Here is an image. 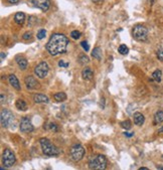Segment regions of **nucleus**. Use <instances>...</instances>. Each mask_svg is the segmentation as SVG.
I'll list each match as a JSON object with an SVG mask.
<instances>
[{
	"label": "nucleus",
	"mask_w": 163,
	"mask_h": 170,
	"mask_svg": "<svg viewBox=\"0 0 163 170\" xmlns=\"http://www.w3.org/2000/svg\"><path fill=\"white\" fill-rule=\"evenodd\" d=\"M67 44H69V39L67 36L60 34V33H54L47 41L46 51L51 55L62 54L67 51Z\"/></svg>",
	"instance_id": "obj_1"
},
{
	"label": "nucleus",
	"mask_w": 163,
	"mask_h": 170,
	"mask_svg": "<svg viewBox=\"0 0 163 170\" xmlns=\"http://www.w3.org/2000/svg\"><path fill=\"white\" fill-rule=\"evenodd\" d=\"M40 146H41L42 152L46 156H58L60 153V149L51 143L46 138H41L40 139Z\"/></svg>",
	"instance_id": "obj_2"
},
{
	"label": "nucleus",
	"mask_w": 163,
	"mask_h": 170,
	"mask_svg": "<svg viewBox=\"0 0 163 170\" xmlns=\"http://www.w3.org/2000/svg\"><path fill=\"white\" fill-rule=\"evenodd\" d=\"M107 167V159L103 155H94L89 159V168L93 170H104Z\"/></svg>",
	"instance_id": "obj_3"
},
{
	"label": "nucleus",
	"mask_w": 163,
	"mask_h": 170,
	"mask_svg": "<svg viewBox=\"0 0 163 170\" xmlns=\"http://www.w3.org/2000/svg\"><path fill=\"white\" fill-rule=\"evenodd\" d=\"M132 34L137 41H146L148 38V29L142 24H137L133 28Z\"/></svg>",
	"instance_id": "obj_4"
},
{
	"label": "nucleus",
	"mask_w": 163,
	"mask_h": 170,
	"mask_svg": "<svg viewBox=\"0 0 163 170\" xmlns=\"http://www.w3.org/2000/svg\"><path fill=\"white\" fill-rule=\"evenodd\" d=\"M70 154H71L72 159L74 161L78 162L83 159L84 155H85V149H84V147L81 144H74L72 146Z\"/></svg>",
	"instance_id": "obj_5"
},
{
	"label": "nucleus",
	"mask_w": 163,
	"mask_h": 170,
	"mask_svg": "<svg viewBox=\"0 0 163 170\" xmlns=\"http://www.w3.org/2000/svg\"><path fill=\"white\" fill-rule=\"evenodd\" d=\"M14 121V116L9 110L3 109L1 111V115H0V122H1V126L3 128H7L13 123Z\"/></svg>",
	"instance_id": "obj_6"
},
{
	"label": "nucleus",
	"mask_w": 163,
	"mask_h": 170,
	"mask_svg": "<svg viewBox=\"0 0 163 170\" xmlns=\"http://www.w3.org/2000/svg\"><path fill=\"white\" fill-rule=\"evenodd\" d=\"M16 158L10 149H5L2 154V163L5 167H11L15 164Z\"/></svg>",
	"instance_id": "obj_7"
},
{
	"label": "nucleus",
	"mask_w": 163,
	"mask_h": 170,
	"mask_svg": "<svg viewBox=\"0 0 163 170\" xmlns=\"http://www.w3.org/2000/svg\"><path fill=\"white\" fill-rule=\"evenodd\" d=\"M49 71V67L47 65L46 62H41L39 63L34 69V74H36V77H38L39 79H44L47 76Z\"/></svg>",
	"instance_id": "obj_8"
},
{
	"label": "nucleus",
	"mask_w": 163,
	"mask_h": 170,
	"mask_svg": "<svg viewBox=\"0 0 163 170\" xmlns=\"http://www.w3.org/2000/svg\"><path fill=\"white\" fill-rule=\"evenodd\" d=\"M19 128H20V131H21L22 133H30L33 131L32 123H31V121L27 117H24L21 119Z\"/></svg>",
	"instance_id": "obj_9"
},
{
	"label": "nucleus",
	"mask_w": 163,
	"mask_h": 170,
	"mask_svg": "<svg viewBox=\"0 0 163 170\" xmlns=\"http://www.w3.org/2000/svg\"><path fill=\"white\" fill-rule=\"evenodd\" d=\"M24 84H25L27 90H36L39 88V83L37 80L32 76H27L24 79Z\"/></svg>",
	"instance_id": "obj_10"
},
{
	"label": "nucleus",
	"mask_w": 163,
	"mask_h": 170,
	"mask_svg": "<svg viewBox=\"0 0 163 170\" xmlns=\"http://www.w3.org/2000/svg\"><path fill=\"white\" fill-rule=\"evenodd\" d=\"M29 1H30L35 7L41 9V10L44 11V12L48 10L49 5H51L48 0H29Z\"/></svg>",
	"instance_id": "obj_11"
},
{
	"label": "nucleus",
	"mask_w": 163,
	"mask_h": 170,
	"mask_svg": "<svg viewBox=\"0 0 163 170\" xmlns=\"http://www.w3.org/2000/svg\"><path fill=\"white\" fill-rule=\"evenodd\" d=\"M82 77H83L84 80L86 81H91L94 77V72L91 67H85L82 72Z\"/></svg>",
	"instance_id": "obj_12"
},
{
	"label": "nucleus",
	"mask_w": 163,
	"mask_h": 170,
	"mask_svg": "<svg viewBox=\"0 0 163 170\" xmlns=\"http://www.w3.org/2000/svg\"><path fill=\"white\" fill-rule=\"evenodd\" d=\"M134 123L136 124L137 126H142L144 124V121H145V117L142 113L140 112H136L134 113Z\"/></svg>",
	"instance_id": "obj_13"
},
{
	"label": "nucleus",
	"mask_w": 163,
	"mask_h": 170,
	"mask_svg": "<svg viewBox=\"0 0 163 170\" xmlns=\"http://www.w3.org/2000/svg\"><path fill=\"white\" fill-rule=\"evenodd\" d=\"M33 101L37 104H41V103H48L49 102V99L48 97H46L45 95H42V94H36L33 96Z\"/></svg>",
	"instance_id": "obj_14"
},
{
	"label": "nucleus",
	"mask_w": 163,
	"mask_h": 170,
	"mask_svg": "<svg viewBox=\"0 0 163 170\" xmlns=\"http://www.w3.org/2000/svg\"><path fill=\"white\" fill-rule=\"evenodd\" d=\"M15 60H16V63H17V65H18V67H20L21 70H26V67H27V60L24 56H22V55H17L16 58H15Z\"/></svg>",
	"instance_id": "obj_15"
},
{
	"label": "nucleus",
	"mask_w": 163,
	"mask_h": 170,
	"mask_svg": "<svg viewBox=\"0 0 163 170\" xmlns=\"http://www.w3.org/2000/svg\"><path fill=\"white\" fill-rule=\"evenodd\" d=\"M9 80V84H10L11 86H12L13 88H14L15 90H20V85H19V81H18L17 78L14 76V74H10L8 78Z\"/></svg>",
	"instance_id": "obj_16"
},
{
	"label": "nucleus",
	"mask_w": 163,
	"mask_h": 170,
	"mask_svg": "<svg viewBox=\"0 0 163 170\" xmlns=\"http://www.w3.org/2000/svg\"><path fill=\"white\" fill-rule=\"evenodd\" d=\"M15 107H16L19 111H26L27 110V105L25 103V101L21 99H18L15 103Z\"/></svg>",
	"instance_id": "obj_17"
},
{
	"label": "nucleus",
	"mask_w": 163,
	"mask_h": 170,
	"mask_svg": "<svg viewBox=\"0 0 163 170\" xmlns=\"http://www.w3.org/2000/svg\"><path fill=\"white\" fill-rule=\"evenodd\" d=\"M163 122V112L162 111H158L156 114L154 115V125H158L161 124Z\"/></svg>",
	"instance_id": "obj_18"
},
{
	"label": "nucleus",
	"mask_w": 163,
	"mask_h": 170,
	"mask_svg": "<svg viewBox=\"0 0 163 170\" xmlns=\"http://www.w3.org/2000/svg\"><path fill=\"white\" fill-rule=\"evenodd\" d=\"M14 20L17 24H23L24 20H25V15L23 12H17L14 16Z\"/></svg>",
	"instance_id": "obj_19"
},
{
	"label": "nucleus",
	"mask_w": 163,
	"mask_h": 170,
	"mask_svg": "<svg viewBox=\"0 0 163 170\" xmlns=\"http://www.w3.org/2000/svg\"><path fill=\"white\" fill-rule=\"evenodd\" d=\"M53 99L56 100V102H63L67 100V95L63 92H58L53 95Z\"/></svg>",
	"instance_id": "obj_20"
},
{
	"label": "nucleus",
	"mask_w": 163,
	"mask_h": 170,
	"mask_svg": "<svg viewBox=\"0 0 163 170\" xmlns=\"http://www.w3.org/2000/svg\"><path fill=\"white\" fill-rule=\"evenodd\" d=\"M92 56L94 58H96V60H102V49L100 48V47H95L94 51H93L92 53Z\"/></svg>",
	"instance_id": "obj_21"
},
{
	"label": "nucleus",
	"mask_w": 163,
	"mask_h": 170,
	"mask_svg": "<svg viewBox=\"0 0 163 170\" xmlns=\"http://www.w3.org/2000/svg\"><path fill=\"white\" fill-rule=\"evenodd\" d=\"M152 79L155 81H157V83H160V81H161V79H162V72L160 71V70H156L155 72H153Z\"/></svg>",
	"instance_id": "obj_22"
},
{
	"label": "nucleus",
	"mask_w": 163,
	"mask_h": 170,
	"mask_svg": "<svg viewBox=\"0 0 163 170\" xmlns=\"http://www.w3.org/2000/svg\"><path fill=\"white\" fill-rule=\"evenodd\" d=\"M90 62V58L88 55H86V54H81L80 56H79V63H81V65H86V63H88Z\"/></svg>",
	"instance_id": "obj_23"
},
{
	"label": "nucleus",
	"mask_w": 163,
	"mask_h": 170,
	"mask_svg": "<svg viewBox=\"0 0 163 170\" xmlns=\"http://www.w3.org/2000/svg\"><path fill=\"white\" fill-rule=\"evenodd\" d=\"M118 51H119L121 54H123V55H125V54L129 53V48L126 46L125 44H121L119 47H118Z\"/></svg>",
	"instance_id": "obj_24"
},
{
	"label": "nucleus",
	"mask_w": 163,
	"mask_h": 170,
	"mask_svg": "<svg viewBox=\"0 0 163 170\" xmlns=\"http://www.w3.org/2000/svg\"><path fill=\"white\" fill-rule=\"evenodd\" d=\"M121 127L125 129V130H129V129H131L132 126H131V122L129 120H126V121H123L121 123Z\"/></svg>",
	"instance_id": "obj_25"
},
{
	"label": "nucleus",
	"mask_w": 163,
	"mask_h": 170,
	"mask_svg": "<svg viewBox=\"0 0 163 170\" xmlns=\"http://www.w3.org/2000/svg\"><path fill=\"white\" fill-rule=\"evenodd\" d=\"M71 36L72 39H79V38L81 37V32L78 30H74L71 32Z\"/></svg>",
	"instance_id": "obj_26"
},
{
	"label": "nucleus",
	"mask_w": 163,
	"mask_h": 170,
	"mask_svg": "<svg viewBox=\"0 0 163 170\" xmlns=\"http://www.w3.org/2000/svg\"><path fill=\"white\" fill-rule=\"evenodd\" d=\"M44 129H47V130L53 131V132H56V131H58V127H56V124H53V123L48 124V125H47L46 127L44 126Z\"/></svg>",
	"instance_id": "obj_27"
},
{
	"label": "nucleus",
	"mask_w": 163,
	"mask_h": 170,
	"mask_svg": "<svg viewBox=\"0 0 163 170\" xmlns=\"http://www.w3.org/2000/svg\"><path fill=\"white\" fill-rule=\"evenodd\" d=\"M45 34H46V31H45L44 29H40L37 32V38L38 39H42V38H44Z\"/></svg>",
	"instance_id": "obj_28"
},
{
	"label": "nucleus",
	"mask_w": 163,
	"mask_h": 170,
	"mask_svg": "<svg viewBox=\"0 0 163 170\" xmlns=\"http://www.w3.org/2000/svg\"><path fill=\"white\" fill-rule=\"evenodd\" d=\"M31 36H32V33L30 32V31H27V32H25L23 34V36H22V38H23L24 40H28L31 38Z\"/></svg>",
	"instance_id": "obj_29"
},
{
	"label": "nucleus",
	"mask_w": 163,
	"mask_h": 170,
	"mask_svg": "<svg viewBox=\"0 0 163 170\" xmlns=\"http://www.w3.org/2000/svg\"><path fill=\"white\" fill-rule=\"evenodd\" d=\"M81 45L83 46V48L85 49L86 51H88L90 49V46H89V44H88V42L86 41V40H84V41H82L81 42Z\"/></svg>",
	"instance_id": "obj_30"
},
{
	"label": "nucleus",
	"mask_w": 163,
	"mask_h": 170,
	"mask_svg": "<svg viewBox=\"0 0 163 170\" xmlns=\"http://www.w3.org/2000/svg\"><path fill=\"white\" fill-rule=\"evenodd\" d=\"M157 58H158V60H159L163 62V48L159 49V51H157Z\"/></svg>",
	"instance_id": "obj_31"
},
{
	"label": "nucleus",
	"mask_w": 163,
	"mask_h": 170,
	"mask_svg": "<svg viewBox=\"0 0 163 170\" xmlns=\"http://www.w3.org/2000/svg\"><path fill=\"white\" fill-rule=\"evenodd\" d=\"M58 65L62 67H69V63H65L63 60H60V62H58Z\"/></svg>",
	"instance_id": "obj_32"
},
{
	"label": "nucleus",
	"mask_w": 163,
	"mask_h": 170,
	"mask_svg": "<svg viewBox=\"0 0 163 170\" xmlns=\"http://www.w3.org/2000/svg\"><path fill=\"white\" fill-rule=\"evenodd\" d=\"M7 1L10 4H16V3H18V1H19V0H7Z\"/></svg>",
	"instance_id": "obj_33"
},
{
	"label": "nucleus",
	"mask_w": 163,
	"mask_h": 170,
	"mask_svg": "<svg viewBox=\"0 0 163 170\" xmlns=\"http://www.w3.org/2000/svg\"><path fill=\"white\" fill-rule=\"evenodd\" d=\"M124 134H125V136H127V137H132V136H134V133H127V132H125Z\"/></svg>",
	"instance_id": "obj_34"
},
{
	"label": "nucleus",
	"mask_w": 163,
	"mask_h": 170,
	"mask_svg": "<svg viewBox=\"0 0 163 170\" xmlns=\"http://www.w3.org/2000/svg\"><path fill=\"white\" fill-rule=\"evenodd\" d=\"M1 53V60H4V58H5V56H6V54H4L3 51H1V53Z\"/></svg>",
	"instance_id": "obj_35"
},
{
	"label": "nucleus",
	"mask_w": 163,
	"mask_h": 170,
	"mask_svg": "<svg viewBox=\"0 0 163 170\" xmlns=\"http://www.w3.org/2000/svg\"><path fill=\"white\" fill-rule=\"evenodd\" d=\"M93 2H95V3H101V2H103L104 0H92Z\"/></svg>",
	"instance_id": "obj_36"
},
{
	"label": "nucleus",
	"mask_w": 163,
	"mask_h": 170,
	"mask_svg": "<svg viewBox=\"0 0 163 170\" xmlns=\"http://www.w3.org/2000/svg\"><path fill=\"white\" fill-rule=\"evenodd\" d=\"M4 100H5V99H4V95L1 94V104L4 103Z\"/></svg>",
	"instance_id": "obj_37"
},
{
	"label": "nucleus",
	"mask_w": 163,
	"mask_h": 170,
	"mask_svg": "<svg viewBox=\"0 0 163 170\" xmlns=\"http://www.w3.org/2000/svg\"><path fill=\"white\" fill-rule=\"evenodd\" d=\"M139 170H148L147 167H141V168H139Z\"/></svg>",
	"instance_id": "obj_38"
},
{
	"label": "nucleus",
	"mask_w": 163,
	"mask_h": 170,
	"mask_svg": "<svg viewBox=\"0 0 163 170\" xmlns=\"http://www.w3.org/2000/svg\"><path fill=\"white\" fill-rule=\"evenodd\" d=\"M158 132H159V133H163V126L159 129V131H158Z\"/></svg>",
	"instance_id": "obj_39"
},
{
	"label": "nucleus",
	"mask_w": 163,
	"mask_h": 170,
	"mask_svg": "<svg viewBox=\"0 0 163 170\" xmlns=\"http://www.w3.org/2000/svg\"><path fill=\"white\" fill-rule=\"evenodd\" d=\"M157 168H158V169H163V167H161V166H157Z\"/></svg>",
	"instance_id": "obj_40"
}]
</instances>
